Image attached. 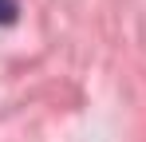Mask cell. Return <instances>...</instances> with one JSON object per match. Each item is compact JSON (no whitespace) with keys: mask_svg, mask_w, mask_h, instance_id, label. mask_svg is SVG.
I'll return each instance as SVG.
<instances>
[{"mask_svg":"<svg viewBox=\"0 0 146 142\" xmlns=\"http://www.w3.org/2000/svg\"><path fill=\"white\" fill-rule=\"evenodd\" d=\"M16 20V0H0V24H12Z\"/></svg>","mask_w":146,"mask_h":142,"instance_id":"obj_1","label":"cell"}]
</instances>
